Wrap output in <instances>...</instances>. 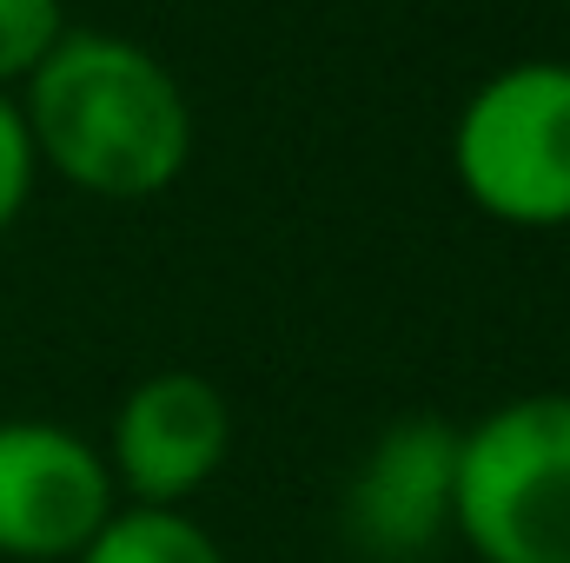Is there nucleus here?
<instances>
[{"mask_svg":"<svg viewBox=\"0 0 570 563\" xmlns=\"http://www.w3.org/2000/svg\"><path fill=\"white\" fill-rule=\"evenodd\" d=\"M33 159L94 199H159L193 159V100L140 40L67 27V40L20 87Z\"/></svg>","mask_w":570,"mask_h":563,"instance_id":"1","label":"nucleus"},{"mask_svg":"<svg viewBox=\"0 0 570 563\" xmlns=\"http://www.w3.org/2000/svg\"><path fill=\"white\" fill-rule=\"evenodd\" d=\"M451 531L478 563H570V392H524L458 424Z\"/></svg>","mask_w":570,"mask_h":563,"instance_id":"2","label":"nucleus"},{"mask_svg":"<svg viewBox=\"0 0 570 563\" xmlns=\"http://www.w3.org/2000/svg\"><path fill=\"white\" fill-rule=\"evenodd\" d=\"M451 172L498 226H570V60H511L471 87Z\"/></svg>","mask_w":570,"mask_h":563,"instance_id":"3","label":"nucleus"},{"mask_svg":"<svg viewBox=\"0 0 570 563\" xmlns=\"http://www.w3.org/2000/svg\"><path fill=\"white\" fill-rule=\"evenodd\" d=\"M114 511L100 444L53 418H0V557L73 563Z\"/></svg>","mask_w":570,"mask_h":563,"instance_id":"4","label":"nucleus"},{"mask_svg":"<svg viewBox=\"0 0 570 563\" xmlns=\"http://www.w3.org/2000/svg\"><path fill=\"white\" fill-rule=\"evenodd\" d=\"M458 511V424L392 418L358 457L338 524L365 563H419Z\"/></svg>","mask_w":570,"mask_h":563,"instance_id":"5","label":"nucleus"},{"mask_svg":"<svg viewBox=\"0 0 570 563\" xmlns=\"http://www.w3.org/2000/svg\"><path fill=\"white\" fill-rule=\"evenodd\" d=\"M100 457H107L120 497L153 504V511H179L233 457V405L199 372H153L120 398Z\"/></svg>","mask_w":570,"mask_h":563,"instance_id":"6","label":"nucleus"},{"mask_svg":"<svg viewBox=\"0 0 570 563\" xmlns=\"http://www.w3.org/2000/svg\"><path fill=\"white\" fill-rule=\"evenodd\" d=\"M73 563H226L206 524H193L186 511H153V504H120L100 537Z\"/></svg>","mask_w":570,"mask_h":563,"instance_id":"7","label":"nucleus"},{"mask_svg":"<svg viewBox=\"0 0 570 563\" xmlns=\"http://www.w3.org/2000/svg\"><path fill=\"white\" fill-rule=\"evenodd\" d=\"M67 7L60 0H0V93L27 87L40 60L67 40Z\"/></svg>","mask_w":570,"mask_h":563,"instance_id":"8","label":"nucleus"},{"mask_svg":"<svg viewBox=\"0 0 570 563\" xmlns=\"http://www.w3.org/2000/svg\"><path fill=\"white\" fill-rule=\"evenodd\" d=\"M33 172H40V159H33V140H27L20 100L0 93V239H7V226L27 213V199H33Z\"/></svg>","mask_w":570,"mask_h":563,"instance_id":"9","label":"nucleus"}]
</instances>
